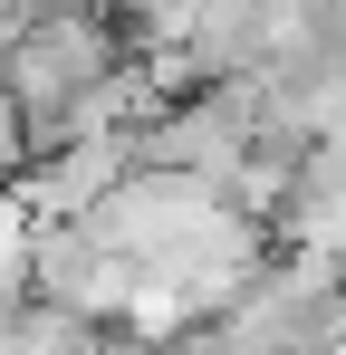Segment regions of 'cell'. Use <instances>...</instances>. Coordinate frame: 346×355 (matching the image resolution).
Wrapping results in <instances>:
<instances>
[{
	"instance_id": "obj_3",
	"label": "cell",
	"mask_w": 346,
	"mask_h": 355,
	"mask_svg": "<svg viewBox=\"0 0 346 355\" xmlns=\"http://www.w3.org/2000/svg\"><path fill=\"white\" fill-rule=\"evenodd\" d=\"M39 211L19 202V182H0V297H29V269H39Z\"/></svg>"
},
{
	"instance_id": "obj_1",
	"label": "cell",
	"mask_w": 346,
	"mask_h": 355,
	"mask_svg": "<svg viewBox=\"0 0 346 355\" xmlns=\"http://www.w3.org/2000/svg\"><path fill=\"white\" fill-rule=\"evenodd\" d=\"M135 288H145V269H135V259H115V250L87 231V221H67V231H39V269H29V297H49V307L87 317V327H125Z\"/></svg>"
},
{
	"instance_id": "obj_2",
	"label": "cell",
	"mask_w": 346,
	"mask_h": 355,
	"mask_svg": "<svg viewBox=\"0 0 346 355\" xmlns=\"http://www.w3.org/2000/svg\"><path fill=\"white\" fill-rule=\"evenodd\" d=\"M10 355H106V336L87 317H67L49 297H19V327H10Z\"/></svg>"
}]
</instances>
